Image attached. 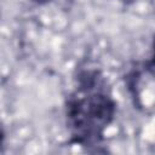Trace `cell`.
<instances>
[{
    "label": "cell",
    "mask_w": 155,
    "mask_h": 155,
    "mask_svg": "<svg viewBox=\"0 0 155 155\" xmlns=\"http://www.w3.org/2000/svg\"><path fill=\"white\" fill-rule=\"evenodd\" d=\"M116 107L103 71L90 62H81L75 70V88L65 101L69 144L87 150L98 147L115 119Z\"/></svg>",
    "instance_id": "6da1fadb"
},
{
    "label": "cell",
    "mask_w": 155,
    "mask_h": 155,
    "mask_svg": "<svg viewBox=\"0 0 155 155\" xmlns=\"http://www.w3.org/2000/svg\"><path fill=\"white\" fill-rule=\"evenodd\" d=\"M144 64L151 69H155V36L153 39V45H151V54L149 57V59H147L144 62Z\"/></svg>",
    "instance_id": "7a4b0ae2"
}]
</instances>
